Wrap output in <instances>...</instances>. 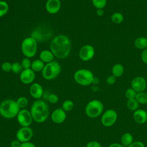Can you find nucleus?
<instances>
[{"mask_svg": "<svg viewBox=\"0 0 147 147\" xmlns=\"http://www.w3.org/2000/svg\"><path fill=\"white\" fill-rule=\"evenodd\" d=\"M55 56L51 50L44 49L40 52L39 54L40 59L44 63H48L53 61Z\"/></svg>", "mask_w": 147, "mask_h": 147, "instance_id": "18", "label": "nucleus"}, {"mask_svg": "<svg viewBox=\"0 0 147 147\" xmlns=\"http://www.w3.org/2000/svg\"><path fill=\"white\" fill-rule=\"evenodd\" d=\"M96 14L99 17L103 16L104 14V10L103 9H97Z\"/></svg>", "mask_w": 147, "mask_h": 147, "instance_id": "41", "label": "nucleus"}, {"mask_svg": "<svg viewBox=\"0 0 147 147\" xmlns=\"http://www.w3.org/2000/svg\"><path fill=\"white\" fill-rule=\"evenodd\" d=\"M93 6L97 9H103L106 5L107 0H92Z\"/></svg>", "mask_w": 147, "mask_h": 147, "instance_id": "29", "label": "nucleus"}, {"mask_svg": "<svg viewBox=\"0 0 147 147\" xmlns=\"http://www.w3.org/2000/svg\"><path fill=\"white\" fill-rule=\"evenodd\" d=\"M124 73V67L123 66L119 63L114 64L112 67V74L116 78H119Z\"/></svg>", "mask_w": 147, "mask_h": 147, "instance_id": "22", "label": "nucleus"}, {"mask_svg": "<svg viewBox=\"0 0 147 147\" xmlns=\"http://www.w3.org/2000/svg\"><path fill=\"white\" fill-rule=\"evenodd\" d=\"M16 102L20 109H24L28 105L29 100L25 96H20L17 99Z\"/></svg>", "mask_w": 147, "mask_h": 147, "instance_id": "27", "label": "nucleus"}, {"mask_svg": "<svg viewBox=\"0 0 147 147\" xmlns=\"http://www.w3.org/2000/svg\"><path fill=\"white\" fill-rule=\"evenodd\" d=\"M21 147H36V146L33 143L30 141H28V142L22 143Z\"/></svg>", "mask_w": 147, "mask_h": 147, "instance_id": "40", "label": "nucleus"}, {"mask_svg": "<svg viewBox=\"0 0 147 147\" xmlns=\"http://www.w3.org/2000/svg\"><path fill=\"white\" fill-rule=\"evenodd\" d=\"M60 72L61 66L60 64L57 61H52L45 65L41 72V75L45 79L51 80L56 78Z\"/></svg>", "mask_w": 147, "mask_h": 147, "instance_id": "6", "label": "nucleus"}, {"mask_svg": "<svg viewBox=\"0 0 147 147\" xmlns=\"http://www.w3.org/2000/svg\"><path fill=\"white\" fill-rule=\"evenodd\" d=\"M139 105L140 104L135 98L127 99V103H126V106L127 109L130 111H134L138 109Z\"/></svg>", "mask_w": 147, "mask_h": 147, "instance_id": "24", "label": "nucleus"}, {"mask_svg": "<svg viewBox=\"0 0 147 147\" xmlns=\"http://www.w3.org/2000/svg\"><path fill=\"white\" fill-rule=\"evenodd\" d=\"M135 47L141 50H144L147 48V38L140 37L137 38L134 41Z\"/></svg>", "mask_w": 147, "mask_h": 147, "instance_id": "21", "label": "nucleus"}, {"mask_svg": "<svg viewBox=\"0 0 147 147\" xmlns=\"http://www.w3.org/2000/svg\"><path fill=\"white\" fill-rule=\"evenodd\" d=\"M133 119L138 124H144L147 121V113L143 109H137L134 111Z\"/></svg>", "mask_w": 147, "mask_h": 147, "instance_id": "17", "label": "nucleus"}, {"mask_svg": "<svg viewBox=\"0 0 147 147\" xmlns=\"http://www.w3.org/2000/svg\"><path fill=\"white\" fill-rule=\"evenodd\" d=\"M94 78L93 73L87 69H78L74 75V79L75 82L83 86H87L92 84Z\"/></svg>", "mask_w": 147, "mask_h": 147, "instance_id": "5", "label": "nucleus"}, {"mask_svg": "<svg viewBox=\"0 0 147 147\" xmlns=\"http://www.w3.org/2000/svg\"><path fill=\"white\" fill-rule=\"evenodd\" d=\"M74 102L70 99L65 100L62 104V109L65 111L68 112L71 111L74 108Z\"/></svg>", "mask_w": 147, "mask_h": 147, "instance_id": "28", "label": "nucleus"}, {"mask_svg": "<svg viewBox=\"0 0 147 147\" xmlns=\"http://www.w3.org/2000/svg\"><path fill=\"white\" fill-rule=\"evenodd\" d=\"M50 50L55 57L64 59L70 54L71 42L69 38L64 34H59L55 37L51 42Z\"/></svg>", "mask_w": 147, "mask_h": 147, "instance_id": "1", "label": "nucleus"}, {"mask_svg": "<svg viewBox=\"0 0 147 147\" xmlns=\"http://www.w3.org/2000/svg\"><path fill=\"white\" fill-rule=\"evenodd\" d=\"M32 62L30 58L29 57H24L21 62V65L23 68L24 69H30L31 68V65H32Z\"/></svg>", "mask_w": 147, "mask_h": 147, "instance_id": "32", "label": "nucleus"}, {"mask_svg": "<svg viewBox=\"0 0 147 147\" xmlns=\"http://www.w3.org/2000/svg\"><path fill=\"white\" fill-rule=\"evenodd\" d=\"M9 8V5L6 1L0 0V18L3 17L7 13Z\"/></svg>", "mask_w": 147, "mask_h": 147, "instance_id": "26", "label": "nucleus"}, {"mask_svg": "<svg viewBox=\"0 0 147 147\" xmlns=\"http://www.w3.org/2000/svg\"><path fill=\"white\" fill-rule=\"evenodd\" d=\"M104 109L102 102L98 99L90 101L85 107V113L87 116L94 118L99 117L103 112Z\"/></svg>", "mask_w": 147, "mask_h": 147, "instance_id": "7", "label": "nucleus"}, {"mask_svg": "<svg viewBox=\"0 0 147 147\" xmlns=\"http://www.w3.org/2000/svg\"><path fill=\"white\" fill-rule=\"evenodd\" d=\"M95 55L94 48L89 44L82 46L79 52V58L84 61H88L91 60Z\"/></svg>", "mask_w": 147, "mask_h": 147, "instance_id": "11", "label": "nucleus"}, {"mask_svg": "<svg viewBox=\"0 0 147 147\" xmlns=\"http://www.w3.org/2000/svg\"><path fill=\"white\" fill-rule=\"evenodd\" d=\"M67 118L66 112L62 108H57L53 111L51 115V118L53 122L60 124L65 121Z\"/></svg>", "mask_w": 147, "mask_h": 147, "instance_id": "13", "label": "nucleus"}, {"mask_svg": "<svg viewBox=\"0 0 147 147\" xmlns=\"http://www.w3.org/2000/svg\"><path fill=\"white\" fill-rule=\"evenodd\" d=\"M115 82H116V78L113 75L109 76L106 79V82L109 85L114 84L115 83Z\"/></svg>", "mask_w": 147, "mask_h": 147, "instance_id": "36", "label": "nucleus"}, {"mask_svg": "<svg viewBox=\"0 0 147 147\" xmlns=\"http://www.w3.org/2000/svg\"><path fill=\"white\" fill-rule=\"evenodd\" d=\"M23 68L21 65V63L19 62H14L12 63V67H11V71L14 74H20L22 71Z\"/></svg>", "mask_w": 147, "mask_h": 147, "instance_id": "30", "label": "nucleus"}, {"mask_svg": "<svg viewBox=\"0 0 147 147\" xmlns=\"http://www.w3.org/2000/svg\"><path fill=\"white\" fill-rule=\"evenodd\" d=\"M29 93L32 98L37 100L40 99L42 96L44 94V90L40 84L34 83L30 86Z\"/></svg>", "mask_w": 147, "mask_h": 147, "instance_id": "16", "label": "nucleus"}, {"mask_svg": "<svg viewBox=\"0 0 147 147\" xmlns=\"http://www.w3.org/2000/svg\"><path fill=\"white\" fill-rule=\"evenodd\" d=\"M127 147H145V145L142 142L140 141H133L132 144H131Z\"/></svg>", "mask_w": 147, "mask_h": 147, "instance_id": "37", "label": "nucleus"}, {"mask_svg": "<svg viewBox=\"0 0 147 147\" xmlns=\"http://www.w3.org/2000/svg\"><path fill=\"white\" fill-rule=\"evenodd\" d=\"M30 111L33 121L37 123L45 122L49 115V109L48 104L40 99L36 100L33 102Z\"/></svg>", "mask_w": 147, "mask_h": 147, "instance_id": "2", "label": "nucleus"}, {"mask_svg": "<svg viewBox=\"0 0 147 147\" xmlns=\"http://www.w3.org/2000/svg\"><path fill=\"white\" fill-rule=\"evenodd\" d=\"M21 144H22V142H21L18 140L16 138L10 142V147H21Z\"/></svg>", "mask_w": 147, "mask_h": 147, "instance_id": "38", "label": "nucleus"}, {"mask_svg": "<svg viewBox=\"0 0 147 147\" xmlns=\"http://www.w3.org/2000/svg\"><path fill=\"white\" fill-rule=\"evenodd\" d=\"M20 110L16 100L13 99H5L0 103V115L6 119L16 117Z\"/></svg>", "mask_w": 147, "mask_h": 147, "instance_id": "3", "label": "nucleus"}, {"mask_svg": "<svg viewBox=\"0 0 147 147\" xmlns=\"http://www.w3.org/2000/svg\"><path fill=\"white\" fill-rule=\"evenodd\" d=\"M135 99L138 102L139 104L145 105L147 103V93L143 92H137Z\"/></svg>", "mask_w": 147, "mask_h": 147, "instance_id": "23", "label": "nucleus"}, {"mask_svg": "<svg viewBox=\"0 0 147 147\" xmlns=\"http://www.w3.org/2000/svg\"><path fill=\"white\" fill-rule=\"evenodd\" d=\"M45 65V63L43 61H42L40 59H36L32 62V65H31L30 68L34 72H42Z\"/></svg>", "mask_w": 147, "mask_h": 147, "instance_id": "20", "label": "nucleus"}, {"mask_svg": "<svg viewBox=\"0 0 147 147\" xmlns=\"http://www.w3.org/2000/svg\"><path fill=\"white\" fill-rule=\"evenodd\" d=\"M141 58L142 62L147 64V48L142 51L141 55Z\"/></svg>", "mask_w": 147, "mask_h": 147, "instance_id": "39", "label": "nucleus"}, {"mask_svg": "<svg viewBox=\"0 0 147 147\" xmlns=\"http://www.w3.org/2000/svg\"><path fill=\"white\" fill-rule=\"evenodd\" d=\"M33 136V131L30 126H21L16 133V138L21 142L29 141Z\"/></svg>", "mask_w": 147, "mask_h": 147, "instance_id": "10", "label": "nucleus"}, {"mask_svg": "<svg viewBox=\"0 0 147 147\" xmlns=\"http://www.w3.org/2000/svg\"><path fill=\"white\" fill-rule=\"evenodd\" d=\"M35 78V72L31 68L23 69L20 75L21 82L25 84H29L33 83Z\"/></svg>", "mask_w": 147, "mask_h": 147, "instance_id": "14", "label": "nucleus"}, {"mask_svg": "<svg viewBox=\"0 0 147 147\" xmlns=\"http://www.w3.org/2000/svg\"><path fill=\"white\" fill-rule=\"evenodd\" d=\"M12 63L9 61H5L1 64V69L5 72H9L11 71Z\"/></svg>", "mask_w": 147, "mask_h": 147, "instance_id": "33", "label": "nucleus"}, {"mask_svg": "<svg viewBox=\"0 0 147 147\" xmlns=\"http://www.w3.org/2000/svg\"><path fill=\"white\" fill-rule=\"evenodd\" d=\"M123 19L124 17L123 14L119 12H115L111 16V20L112 22L116 24L122 23L123 21Z\"/></svg>", "mask_w": 147, "mask_h": 147, "instance_id": "25", "label": "nucleus"}, {"mask_svg": "<svg viewBox=\"0 0 147 147\" xmlns=\"http://www.w3.org/2000/svg\"><path fill=\"white\" fill-rule=\"evenodd\" d=\"M61 8L60 0H47L45 3V9L51 14L57 13Z\"/></svg>", "mask_w": 147, "mask_h": 147, "instance_id": "15", "label": "nucleus"}, {"mask_svg": "<svg viewBox=\"0 0 147 147\" xmlns=\"http://www.w3.org/2000/svg\"><path fill=\"white\" fill-rule=\"evenodd\" d=\"M22 53L26 57H33L37 51V41L33 37L25 38L21 45Z\"/></svg>", "mask_w": 147, "mask_h": 147, "instance_id": "4", "label": "nucleus"}, {"mask_svg": "<svg viewBox=\"0 0 147 147\" xmlns=\"http://www.w3.org/2000/svg\"><path fill=\"white\" fill-rule=\"evenodd\" d=\"M147 86L146 79L142 76H137L133 78L131 82V87L137 92H143Z\"/></svg>", "mask_w": 147, "mask_h": 147, "instance_id": "12", "label": "nucleus"}, {"mask_svg": "<svg viewBox=\"0 0 147 147\" xmlns=\"http://www.w3.org/2000/svg\"><path fill=\"white\" fill-rule=\"evenodd\" d=\"M137 92L131 87L127 88L125 91V96L127 99H134L136 98Z\"/></svg>", "mask_w": 147, "mask_h": 147, "instance_id": "31", "label": "nucleus"}, {"mask_svg": "<svg viewBox=\"0 0 147 147\" xmlns=\"http://www.w3.org/2000/svg\"><path fill=\"white\" fill-rule=\"evenodd\" d=\"M109 147H125L122 144H119L118 143H113L110 144Z\"/></svg>", "mask_w": 147, "mask_h": 147, "instance_id": "42", "label": "nucleus"}, {"mask_svg": "<svg viewBox=\"0 0 147 147\" xmlns=\"http://www.w3.org/2000/svg\"><path fill=\"white\" fill-rule=\"evenodd\" d=\"M134 141L133 136L131 134L129 133H125L121 136V144L127 147L129 146L132 142Z\"/></svg>", "mask_w": 147, "mask_h": 147, "instance_id": "19", "label": "nucleus"}, {"mask_svg": "<svg viewBox=\"0 0 147 147\" xmlns=\"http://www.w3.org/2000/svg\"><path fill=\"white\" fill-rule=\"evenodd\" d=\"M48 102L52 104L56 103L59 100V97L56 94H51L48 96Z\"/></svg>", "mask_w": 147, "mask_h": 147, "instance_id": "34", "label": "nucleus"}, {"mask_svg": "<svg viewBox=\"0 0 147 147\" xmlns=\"http://www.w3.org/2000/svg\"><path fill=\"white\" fill-rule=\"evenodd\" d=\"M99 83V79L98 78H96L94 76V78L93 79V82H92V84H98Z\"/></svg>", "mask_w": 147, "mask_h": 147, "instance_id": "43", "label": "nucleus"}, {"mask_svg": "<svg viewBox=\"0 0 147 147\" xmlns=\"http://www.w3.org/2000/svg\"><path fill=\"white\" fill-rule=\"evenodd\" d=\"M118 118L117 112L113 109H108L103 113L101 117L102 124L106 127L113 126L116 122Z\"/></svg>", "mask_w": 147, "mask_h": 147, "instance_id": "8", "label": "nucleus"}, {"mask_svg": "<svg viewBox=\"0 0 147 147\" xmlns=\"http://www.w3.org/2000/svg\"><path fill=\"white\" fill-rule=\"evenodd\" d=\"M86 147H102V146L99 142L96 141H91L87 144Z\"/></svg>", "mask_w": 147, "mask_h": 147, "instance_id": "35", "label": "nucleus"}, {"mask_svg": "<svg viewBox=\"0 0 147 147\" xmlns=\"http://www.w3.org/2000/svg\"><path fill=\"white\" fill-rule=\"evenodd\" d=\"M16 118L18 123L21 126H30L33 121L30 110L26 109H21Z\"/></svg>", "mask_w": 147, "mask_h": 147, "instance_id": "9", "label": "nucleus"}]
</instances>
